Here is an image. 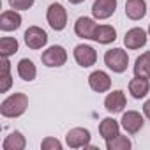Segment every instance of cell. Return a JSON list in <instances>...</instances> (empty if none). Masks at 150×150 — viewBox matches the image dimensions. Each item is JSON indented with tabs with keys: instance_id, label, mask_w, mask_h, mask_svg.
Wrapping results in <instances>:
<instances>
[{
	"instance_id": "obj_15",
	"label": "cell",
	"mask_w": 150,
	"mask_h": 150,
	"mask_svg": "<svg viewBox=\"0 0 150 150\" xmlns=\"http://www.w3.org/2000/svg\"><path fill=\"white\" fill-rule=\"evenodd\" d=\"M117 39V30L111 25H97L92 41L99 42V44H110Z\"/></svg>"
},
{
	"instance_id": "obj_4",
	"label": "cell",
	"mask_w": 150,
	"mask_h": 150,
	"mask_svg": "<svg viewBox=\"0 0 150 150\" xmlns=\"http://www.w3.org/2000/svg\"><path fill=\"white\" fill-rule=\"evenodd\" d=\"M41 60L48 67H60L67 62V51L62 46H51L46 51H42Z\"/></svg>"
},
{
	"instance_id": "obj_14",
	"label": "cell",
	"mask_w": 150,
	"mask_h": 150,
	"mask_svg": "<svg viewBox=\"0 0 150 150\" xmlns=\"http://www.w3.org/2000/svg\"><path fill=\"white\" fill-rule=\"evenodd\" d=\"M146 14V2L145 0H127L125 2V16L129 20H141Z\"/></svg>"
},
{
	"instance_id": "obj_3",
	"label": "cell",
	"mask_w": 150,
	"mask_h": 150,
	"mask_svg": "<svg viewBox=\"0 0 150 150\" xmlns=\"http://www.w3.org/2000/svg\"><path fill=\"white\" fill-rule=\"evenodd\" d=\"M46 20H48V23H50V27H51L53 30H57V32L64 30L65 25H67V13H65L64 6L58 4V2L51 4V6L48 7Z\"/></svg>"
},
{
	"instance_id": "obj_17",
	"label": "cell",
	"mask_w": 150,
	"mask_h": 150,
	"mask_svg": "<svg viewBox=\"0 0 150 150\" xmlns=\"http://www.w3.org/2000/svg\"><path fill=\"white\" fill-rule=\"evenodd\" d=\"M20 25H21V16L16 11H4L2 16H0V28L4 32L16 30L20 28Z\"/></svg>"
},
{
	"instance_id": "obj_2",
	"label": "cell",
	"mask_w": 150,
	"mask_h": 150,
	"mask_svg": "<svg viewBox=\"0 0 150 150\" xmlns=\"http://www.w3.org/2000/svg\"><path fill=\"white\" fill-rule=\"evenodd\" d=\"M104 64L113 71V72H124L127 69V64H129V57H127V51L120 50V48H113V50H108L104 53Z\"/></svg>"
},
{
	"instance_id": "obj_18",
	"label": "cell",
	"mask_w": 150,
	"mask_h": 150,
	"mask_svg": "<svg viewBox=\"0 0 150 150\" xmlns=\"http://www.w3.org/2000/svg\"><path fill=\"white\" fill-rule=\"evenodd\" d=\"M148 90H150V83H148L146 78L136 76V78H132V80L129 81V94H131L134 99H143V97L148 94Z\"/></svg>"
},
{
	"instance_id": "obj_16",
	"label": "cell",
	"mask_w": 150,
	"mask_h": 150,
	"mask_svg": "<svg viewBox=\"0 0 150 150\" xmlns=\"http://www.w3.org/2000/svg\"><path fill=\"white\" fill-rule=\"evenodd\" d=\"M118 131H120V124H118L115 118H111V117L103 118V122L99 124V134L103 136V139H104V141L113 139L117 134H120Z\"/></svg>"
},
{
	"instance_id": "obj_6",
	"label": "cell",
	"mask_w": 150,
	"mask_h": 150,
	"mask_svg": "<svg viewBox=\"0 0 150 150\" xmlns=\"http://www.w3.org/2000/svg\"><path fill=\"white\" fill-rule=\"evenodd\" d=\"M90 132L88 129H83V127H74L67 132L65 136V143L71 146V148H81V146H88L90 143Z\"/></svg>"
},
{
	"instance_id": "obj_29",
	"label": "cell",
	"mask_w": 150,
	"mask_h": 150,
	"mask_svg": "<svg viewBox=\"0 0 150 150\" xmlns=\"http://www.w3.org/2000/svg\"><path fill=\"white\" fill-rule=\"evenodd\" d=\"M148 34H150V25H148Z\"/></svg>"
},
{
	"instance_id": "obj_13",
	"label": "cell",
	"mask_w": 150,
	"mask_h": 150,
	"mask_svg": "<svg viewBox=\"0 0 150 150\" xmlns=\"http://www.w3.org/2000/svg\"><path fill=\"white\" fill-rule=\"evenodd\" d=\"M96 27H97V23L92 18L81 16V18L76 20V23H74V32H76V35L81 37V39H92L94 32H96Z\"/></svg>"
},
{
	"instance_id": "obj_26",
	"label": "cell",
	"mask_w": 150,
	"mask_h": 150,
	"mask_svg": "<svg viewBox=\"0 0 150 150\" xmlns=\"http://www.w3.org/2000/svg\"><path fill=\"white\" fill-rule=\"evenodd\" d=\"M41 148L42 150H60L62 148V143L58 139H55V138H46V139H42Z\"/></svg>"
},
{
	"instance_id": "obj_28",
	"label": "cell",
	"mask_w": 150,
	"mask_h": 150,
	"mask_svg": "<svg viewBox=\"0 0 150 150\" xmlns=\"http://www.w3.org/2000/svg\"><path fill=\"white\" fill-rule=\"evenodd\" d=\"M71 4H81V2H85V0H69Z\"/></svg>"
},
{
	"instance_id": "obj_8",
	"label": "cell",
	"mask_w": 150,
	"mask_h": 150,
	"mask_svg": "<svg viewBox=\"0 0 150 150\" xmlns=\"http://www.w3.org/2000/svg\"><path fill=\"white\" fill-rule=\"evenodd\" d=\"M124 44L127 50H138L141 46L146 44V32L139 27H134L131 30L125 32V37H124Z\"/></svg>"
},
{
	"instance_id": "obj_10",
	"label": "cell",
	"mask_w": 150,
	"mask_h": 150,
	"mask_svg": "<svg viewBox=\"0 0 150 150\" xmlns=\"http://www.w3.org/2000/svg\"><path fill=\"white\" fill-rule=\"evenodd\" d=\"M88 85L94 92H108L110 87H111V78L108 76V74L104 71H94L90 76H88Z\"/></svg>"
},
{
	"instance_id": "obj_23",
	"label": "cell",
	"mask_w": 150,
	"mask_h": 150,
	"mask_svg": "<svg viewBox=\"0 0 150 150\" xmlns=\"http://www.w3.org/2000/svg\"><path fill=\"white\" fill-rule=\"evenodd\" d=\"M18 51V41L14 37H2L0 39V55L2 57H11Z\"/></svg>"
},
{
	"instance_id": "obj_11",
	"label": "cell",
	"mask_w": 150,
	"mask_h": 150,
	"mask_svg": "<svg viewBox=\"0 0 150 150\" xmlns=\"http://www.w3.org/2000/svg\"><path fill=\"white\" fill-rule=\"evenodd\" d=\"M125 94L122 90H113L111 94H108V97L104 99V108L110 113H122L125 108Z\"/></svg>"
},
{
	"instance_id": "obj_22",
	"label": "cell",
	"mask_w": 150,
	"mask_h": 150,
	"mask_svg": "<svg viewBox=\"0 0 150 150\" xmlns=\"http://www.w3.org/2000/svg\"><path fill=\"white\" fill-rule=\"evenodd\" d=\"M0 81H2V85H0V92H7L11 88V64H9V58L7 57H2V72H0Z\"/></svg>"
},
{
	"instance_id": "obj_1",
	"label": "cell",
	"mask_w": 150,
	"mask_h": 150,
	"mask_svg": "<svg viewBox=\"0 0 150 150\" xmlns=\"http://www.w3.org/2000/svg\"><path fill=\"white\" fill-rule=\"evenodd\" d=\"M27 108H28V97L18 92L2 101L0 113H2V117H7V118H16V117H21L27 111Z\"/></svg>"
},
{
	"instance_id": "obj_7",
	"label": "cell",
	"mask_w": 150,
	"mask_h": 150,
	"mask_svg": "<svg viewBox=\"0 0 150 150\" xmlns=\"http://www.w3.org/2000/svg\"><path fill=\"white\" fill-rule=\"evenodd\" d=\"M74 58H76L78 65L81 67H92L97 62V53L88 44H78L74 48Z\"/></svg>"
},
{
	"instance_id": "obj_12",
	"label": "cell",
	"mask_w": 150,
	"mask_h": 150,
	"mask_svg": "<svg viewBox=\"0 0 150 150\" xmlns=\"http://www.w3.org/2000/svg\"><path fill=\"white\" fill-rule=\"evenodd\" d=\"M120 125L129 132V134H136L141 127H143V117L138 111H127L122 115Z\"/></svg>"
},
{
	"instance_id": "obj_5",
	"label": "cell",
	"mask_w": 150,
	"mask_h": 150,
	"mask_svg": "<svg viewBox=\"0 0 150 150\" xmlns=\"http://www.w3.org/2000/svg\"><path fill=\"white\" fill-rule=\"evenodd\" d=\"M23 37H25V44L30 50H41L48 42V34L42 28H39V27H28L25 30Z\"/></svg>"
},
{
	"instance_id": "obj_25",
	"label": "cell",
	"mask_w": 150,
	"mask_h": 150,
	"mask_svg": "<svg viewBox=\"0 0 150 150\" xmlns=\"http://www.w3.org/2000/svg\"><path fill=\"white\" fill-rule=\"evenodd\" d=\"M9 6L14 11H27L34 6V0H9Z\"/></svg>"
},
{
	"instance_id": "obj_27",
	"label": "cell",
	"mask_w": 150,
	"mask_h": 150,
	"mask_svg": "<svg viewBox=\"0 0 150 150\" xmlns=\"http://www.w3.org/2000/svg\"><path fill=\"white\" fill-rule=\"evenodd\" d=\"M143 113H145V117H146V118H150V99L143 104Z\"/></svg>"
},
{
	"instance_id": "obj_21",
	"label": "cell",
	"mask_w": 150,
	"mask_h": 150,
	"mask_svg": "<svg viewBox=\"0 0 150 150\" xmlns=\"http://www.w3.org/2000/svg\"><path fill=\"white\" fill-rule=\"evenodd\" d=\"M25 145H27V139H25V136L20 132V131H14V132H11L6 139H4V150H23L25 148Z\"/></svg>"
},
{
	"instance_id": "obj_20",
	"label": "cell",
	"mask_w": 150,
	"mask_h": 150,
	"mask_svg": "<svg viewBox=\"0 0 150 150\" xmlns=\"http://www.w3.org/2000/svg\"><path fill=\"white\" fill-rule=\"evenodd\" d=\"M134 74L139 78H150V51L139 55L134 62Z\"/></svg>"
},
{
	"instance_id": "obj_24",
	"label": "cell",
	"mask_w": 150,
	"mask_h": 150,
	"mask_svg": "<svg viewBox=\"0 0 150 150\" xmlns=\"http://www.w3.org/2000/svg\"><path fill=\"white\" fill-rule=\"evenodd\" d=\"M106 148L108 150H129L131 148V139L127 136L117 134L113 139H108L106 141Z\"/></svg>"
},
{
	"instance_id": "obj_9",
	"label": "cell",
	"mask_w": 150,
	"mask_h": 150,
	"mask_svg": "<svg viewBox=\"0 0 150 150\" xmlns=\"http://www.w3.org/2000/svg\"><path fill=\"white\" fill-rule=\"evenodd\" d=\"M117 11V0H96L92 4V14L96 20H106Z\"/></svg>"
},
{
	"instance_id": "obj_19",
	"label": "cell",
	"mask_w": 150,
	"mask_h": 150,
	"mask_svg": "<svg viewBox=\"0 0 150 150\" xmlns=\"http://www.w3.org/2000/svg\"><path fill=\"white\" fill-rule=\"evenodd\" d=\"M18 74H20V78H21L23 81H32V80H35V76H37V69H35V65H34L32 60L21 58V60L18 62Z\"/></svg>"
}]
</instances>
